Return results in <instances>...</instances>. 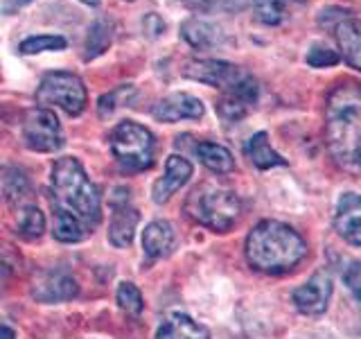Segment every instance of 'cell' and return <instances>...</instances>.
<instances>
[{"instance_id":"f1b7e54d","label":"cell","mask_w":361,"mask_h":339,"mask_svg":"<svg viewBox=\"0 0 361 339\" xmlns=\"http://www.w3.org/2000/svg\"><path fill=\"white\" fill-rule=\"evenodd\" d=\"M307 64L314 68H327V66H334L338 64V50L332 48H325V45H314L307 54Z\"/></svg>"},{"instance_id":"4fadbf2b","label":"cell","mask_w":361,"mask_h":339,"mask_svg":"<svg viewBox=\"0 0 361 339\" xmlns=\"http://www.w3.org/2000/svg\"><path fill=\"white\" fill-rule=\"evenodd\" d=\"M138 222H140V213L129 206V199L122 190V197H116V201H113V220L109 226L111 244L118 246V249L129 246L133 242Z\"/></svg>"},{"instance_id":"277c9868","label":"cell","mask_w":361,"mask_h":339,"mask_svg":"<svg viewBox=\"0 0 361 339\" xmlns=\"http://www.w3.org/2000/svg\"><path fill=\"white\" fill-rule=\"evenodd\" d=\"M242 203L233 190L214 184H201L185 201V213L210 231H231L240 218Z\"/></svg>"},{"instance_id":"7c38bea8","label":"cell","mask_w":361,"mask_h":339,"mask_svg":"<svg viewBox=\"0 0 361 339\" xmlns=\"http://www.w3.org/2000/svg\"><path fill=\"white\" fill-rule=\"evenodd\" d=\"M334 229L348 244L361 246V195L345 192L336 203Z\"/></svg>"},{"instance_id":"83f0119b","label":"cell","mask_w":361,"mask_h":339,"mask_svg":"<svg viewBox=\"0 0 361 339\" xmlns=\"http://www.w3.org/2000/svg\"><path fill=\"white\" fill-rule=\"evenodd\" d=\"M118 305L127 312L129 316H138L142 312V294L140 290L133 285V282H122L118 287Z\"/></svg>"},{"instance_id":"8fae6325","label":"cell","mask_w":361,"mask_h":339,"mask_svg":"<svg viewBox=\"0 0 361 339\" xmlns=\"http://www.w3.org/2000/svg\"><path fill=\"white\" fill-rule=\"evenodd\" d=\"M206 107L203 102L190 93H172L163 97L158 105L152 109V116L158 122H178V120H199Z\"/></svg>"},{"instance_id":"8992f818","label":"cell","mask_w":361,"mask_h":339,"mask_svg":"<svg viewBox=\"0 0 361 339\" xmlns=\"http://www.w3.org/2000/svg\"><path fill=\"white\" fill-rule=\"evenodd\" d=\"M86 86L82 77L66 71H52L43 75L37 88V102L41 107H59L68 116H79L86 109Z\"/></svg>"},{"instance_id":"ffe728a7","label":"cell","mask_w":361,"mask_h":339,"mask_svg":"<svg viewBox=\"0 0 361 339\" xmlns=\"http://www.w3.org/2000/svg\"><path fill=\"white\" fill-rule=\"evenodd\" d=\"M180 34H183V39L197 50L217 48V45L224 41V34L217 25H212L208 20H199V18L185 20L183 28H180Z\"/></svg>"},{"instance_id":"7a4b0ae2","label":"cell","mask_w":361,"mask_h":339,"mask_svg":"<svg viewBox=\"0 0 361 339\" xmlns=\"http://www.w3.org/2000/svg\"><path fill=\"white\" fill-rule=\"evenodd\" d=\"M325 145L348 170H361V84L341 82L325 107Z\"/></svg>"},{"instance_id":"484cf974","label":"cell","mask_w":361,"mask_h":339,"mask_svg":"<svg viewBox=\"0 0 361 339\" xmlns=\"http://www.w3.org/2000/svg\"><path fill=\"white\" fill-rule=\"evenodd\" d=\"M133 97H135V88L129 86V84L113 88L111 93L102 95V100H99V113H102V116H111V113H116L120 107H129Z\"/></svg>"},{"instance_id":"30bf717a","label":"cell","mask_w":361,"mask_h":339,"mask_svg":"<svg viewBox=\"0 0 361 339\" xmlns=\"http://www.w3.org/2000/svg\"><path fill=\"white\" fill-rule=\"evenodd\" d=\"M257 95H259L257 82L251 75H246L240 84H235L233 88L224 90V95H221L219 105H217V113L226 122L242 120L246 113L255 107Z\"/></svg>"},{"instance_id":"e0dca14e","label":"cell","mask_w":361,"mask_h":339,"mask_svg":"<svg viewBox=\"0 0 361 339\" xmlns=\"http://www.w3.org/2000/svg\"><path fill=\"white\" fill-rule=\"evenodd\" d=\"M334 37L343 59L361 73V25L350 18H338L334 23Z\"/></svg>"},{"instance_id":"3957f363","label":"cell","mask_w":361,"mask_h":339,"mask_svg":"<svg viewBox=\"0 0 361 339\" xmlns=\"http://www.w3.org/2000/svg\"><path fill=\"white\" fill-rule=\"evenodd\" d=\"M244 254L253 269L264 274H285L307 256V242L289 224L264 220L248 233Z\"/></svg>"},{"instance_id":"f546056e","label":"cell","mask_w":361,"mask_h":339,"mask_svg":"<svg viewBox=\"0 0 361 339\" xmlns=\"http://www.w3.org/2000/svg\"><path fill=\"white\" fill-rule=\"evenodd\" d=\"M343 282L345 287L350 290V294L361 303V260H355L350 263L343 271Z\"/></svg>"},{"instance_id":"9a60e30c","label":"cell","mask_w":361,"mask_h":339,"mask_svg":"<svg viewBox=\"0 0 361 339\" xmlns=\"http://www.w3.org/2000/svg\"><path fill=\"white\" fill-rule=\"evenodd\" d=\"M77 282L61 271H48L43 274L37 282H34V299L41 303H59V301H71L77 297Z\"/></svg>"},{"instance_id":"9c48e42d","label":"cell","mask_w":361,"mask_h":339,"mask_svg":"<svg viewBox=\"0 0 361 339\" xmlns=\"http://www.w3.org/2000/svg\"><path fill=\"white\" fill-rule=\"evenodd\" d=\"M332 299V278L327 271H316V274L291 292V301L296 305V310L302 314H323L327 310V303Z\"/></svg>"},{"instance_id":"4dcf8cb0","label":"cell","mask_w":361,"mask_h":339,"mask_svg":"<svg viewBox=\"0 0 361 339\" xmlns=\"http://www.w3.org/2000/svg\"><path fill=\"white\" fill-rule=\"evenodd\" d=\"M0 339H16V335H14V331H11L9 326L0 323Z\"/></svg>"},{"instance_id":"cb8c5ba5","label":"cell","mask_w":361,"mask_h":339,"mask_svg":"<svg viewBox=\"0 0 361 339\" xmlns=\"http://www.w3.org/2000/svg\"><path fill=\"white\" fill-rule=\"evenodd\" d=\"M45 229V218L43 213L37 206H23L16 213V231L27 237V240H34V237L43 235Z\"/></svg>"},{"instance_id":"5b68a950","label":"cell","mask_w":361,"mask_h":339,"mask_svg":"<svg viewBox=\"0 0 361 339\" xmlns=\"http://www.w3.org/2000/svg\"><path fill=\"white\" fill-rule=\"evenodd\" d=\"M111 152L127 172H142L154 165V133L138 122L122 120L111 133Z\"/></svg>"},{"instance_id":"44dd1931","label":"cell","mask_w":361,"mask_h":339,"mask_svg":"<svg viewBox=\"0 0 361 339\" xmlns=\"http://www.w3.org/2000/svg\"><path fill=\"white\" fill-rule=\"evenodd\" d=\"M246 156L251 158V163L257 170H269V167H278V165H287V161L282 158L274 147L269 143V136L264 131H257L251 136V141L244 147Z\"/></svg>"},{"instance_id":"7402d4cb","label":"cell","mask_w":361,"mask_h":339,"mask_svg":"<svg viewBox=\"0 0 361 339\" xmlns=\"http://www.w3.org/2000/svg\"><path fill=\"white\" fill-rule=\"evenodd\" d=\"M197 156H199V161L214 174H228L235 170L233 154L219 143H210V141L199 143L197 145Z\"/></svg>"},{"instance_id":"5bb4252c","label":"cell","mask_w":361,"mask_h":339,"mask_svg":"<svg viewBox=\"0 0 361 339\" xmlns=\"http://www.w3.org/2000/svg\"><path fill=\"white\" fill-rule=\"evenodd\" d=\"M190 177H192V163L183 156L172 154L165 163V174L154 184V190H152L154 201L165 203L169 197L174 195V192H178L188 184Z\"/></svg>"},{"instance_id":"6da1fadb","label":"cell","mask_w":361,"mask_h":339,"mask_svg":"<svg viewBox=\"0 0 361 339\" xmlns=\"http://www.w3.org/2000/svg\"><path fill=\"white\" fill-rule=\"evenodd\" d=\"M50 206L54 213L52 231L61 242H82L99 224V190L77 158L63 156L52 165Z\"/></svg>"},{"instance_id":"ac0fdd59","label":"cell","mask_w":361,"mask_h":339,"mask_svg":"<svg viewBox=\"0 0 361 339\" xmlns=\"http://www.w3.org/2000/svg\"><path fill=\"white\" fill-rule=\"evenodd\" d=\"M142 249L149 260H158L174 249V229L169 222L156 220L142 233Z\"/></svg>"},{"instance_id":"ba28073f","label":"cell","mask_w":361,"mask_h":339,"mask_svg":"<svg viewBox=\"0 0 361 339\" xmlns=\"http://www.w3.org/2000/svg\"><path fill=\"white\" fill-rule=\"evenodd\" d=\"M183 75L188 79H195V82L208 84V86L221 88V90H228L235 84H240L248 73L242 71L240 66L228 64V61H219V59H197V61H188L183 66Z\"/></svg>"},{"instance_id":"2e32d148","label":"cell","mask_w":361,"mask_h":339,"mask_svg":"<svg viewBox=\"0 0 361 339\" xmlns=\"http://www.w3.org/2000/svg\"><path fill=\"white\" fill-rule=\"evenodd\" d=\"M30 197H32L30 177L14 165L0 167V199H5L9 206H20Z\"/></svg>"},{"instance_id":"1f68e13d","label":"cell","mask_w":361,"mask_h":339,"mask_svg":"<svg viewBox=\"0 0 361 339\" xmlns=\"http://www.w3.org/2000/svg\"><path fill=\"white\" fill-rule=\"evenodd\" d=\"M84 5H90V7H97L99 5V0H82Z\"/></svg>"},{"instance_id":"603a6c76","label":"cell","mask_w":361,"mask_h":339,"mask_svg":"<svg viewBox=\"0 0 361 339\" xmlns=\"http://www.w3.org/2000/svg\"><path fill=\"white\" fill-rule=\"evenodd\" d=\"M298 0H255V18L264 25H280L289 16V9Z\"/></svg>"},{"instance_id":"d4e9b609","label":"cell","mask_w":361,"mask_h":339,"mask_svg":"<svg viewBox=\"0 0 361 339\" xmlns=\"http://www.w3.org/2000/svg\"><path fill=\"white\" fill-rule=\"evenodd\" d=\"M66 45L68 41L63 37H59V34H37V37H30L25 39L20 45H18V50L23 54H39V52H48V50H66Z\"/></svg>"},{"instance_id":"4316f807","label":"cell","mask_w":361,"mask_h":339,"mask_svg":"<svg viewBox=\"0 0 361 339\" xmlns=\"http://www.w3.org/2000/svg\"><path fill=\"white\" fill-rule=\"evenodd\" d=\"M111 43V30L104 20H97L88 32V41H86V59H93V56L102 54Z\"/></svg>"},{"instance_id":"d6986e66","label":"cell","mask_w":361,"mask_h":339,"mask_svg":"<svg viewBox=\"0 0 361 339\" xmlns=\"http://www.w3.org/2000/svg\"><path fill=\"white\" fill-rule=\"evenodd\" d=\"M156 339H210V333L206 326L197 323L192 316L176 312L161 323Z\"/></svg>"},{"instance_id":"52a82bcc","label":"cell","mask_w":361,"mask_h":339,"mask_svg":"<svg viewBox=\"0 0 361 339\" xmlns=\"http://www.w3.org/2000/svg\"><path fill=\"white\" fill-rule=\"evenodd\" d=\"M20 133H23V143L34 152L50 154V152H59L63 147L61 124L50 109L43 107L30 109L25 113V118H23Z\"/></svg>"}]
</instances>
